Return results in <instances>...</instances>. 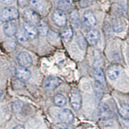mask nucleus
Masks as SVG:
<instances>
[{"mask_svg":"<svg viewBox=\"0 0 129 129\" xmlns=\"http://www.w3.org/2000/svg\"><path fill=\"white\" fill-rule=\"evenodd\" d=\"M17 60L21 66L28 67L32 64V58L30 55L26 52H21L17 56Z\"/></svg>","mask_w":129,"mask_h":129,"instance_id":"nucleus-6","label":"nucleus"},{"mask_svg":"<svg viewBox=\"0 0 129 129\" xmlns=\"http://www.w3.org/2000/svg\"><path fill=\"white\" fill-rule=\"evenodd\" d=\"M17 31H18L17 26L14 22L9 21L4 25V32L5 35L7 36H12L15 34H16Z\"/></svg>","mask_w":129,"mask_h":129,"instance_id":"nucleus-13","label":"nucleus"},{"mask_svg":"<svg viewBox=\"0 0 129 129\" xmlns=\"http://www.w3.org/2000/svg\"><path fill=\"white\" fill-rule=\"evenodd\" d=\"M23 18L26 22L30 23L33 25H38L41 19L39 14L34 10L31 9H26L23 12Z\"/></svg>","mask_w":129,"mask_h":129,"instance_id":"nucleus-3","label":"nucleus"},{"mask_svg":"<svg viewBox=\"0 0 129 129\" xmlns=\"http://www.w3.org/2000/svg\"><path fill=\"white\" fill-rule=\"evenodd\" d=\"M18 3L19 6L21 7H25L28 6L30 3V1L29 0H18Z\"/></svg>","mask_w":129,"mask_h":129,"instance_id":"nucleus-28","label":"nucleus"},{"mask_svg":"<svg viewBox=\"0 0 129 129\" xmlns=\"http://www.w3.org/2000/svg\"><path fill=\"white\" fill-rule=\"evenodd\" d=\"M23 29L28 40H34L38 32L34 25L28 22H25L23 24Z\"/></svg>","mask_w":129,"mask_h":129,"instance_id":"nucleus-8","label":"nucleus"},{"mask_svg":"<svg viewBox=\"0 0 129 129\" xmlns=\"http://www.w3.org/2000/svg\"><path fill=\"white\" fill-rule=\"evenodd\" d=\"M72 36H73V30L71 26H67L62 30L61 37L64 41H70L72 39Z\"/></svg>","mask_w":129,"mask_h":129,"instance_id":"nucleus-19","label":"nucleus"},{"mask_svg":"<svg viewBox=\"0 0 129 129\" xmlns=\"http://www.w3.org/2000/svg\"><path fill=\"white\" fill-rule=\"evenodd\" d=\"M100 114L101 117L103 119H109L112 118L113 113L108 105L102 103L100 107Z\"/></svg>","mask_w":129,"mask_h":129,"instance_id":"nucleus-12","label":"nucleus"},{"mask_svg":"<svg viewBox=\"0 0 129 129\" xmlns=\"http://www.w3.org/2000/svg\"><path fill=\"white\" fill-rule=\"evenodd\" d=\"M84 23L85 25L90 28L94 26L96 24V18L94 12L91 10H87L83 16Z\"/></svg>","mask_w":129,"mask_h":129,"instance_id":"nucleus-9","label":"nucleus"},{"mask_svg":"<svg viewBox=\"0 0 129 129\" xmlns=\"http://www.w3.org/2000/svg\"><path fill=\"white\" fill-rule=\"evenodd\" d=\"M56 129H73L71 126H68L67 124L64 123H59L56 125Z\"/></svg>","mask_w":129,"mask_h":129,"instance_id":"nucleus-27","label":"nucleus"},{"mask_svg":"<svg viewBox=\"0 0 129 129\" xmlns=\"http://www.w3.org/2000/svg\"><path fill=\"white\" fill-rule=\"evenodd\" d=\"M52 20L57 26L61 27L66 25L67 19L63 10L57 9L53 13Z\"/></svg>","mask_w":129,"mask_h":129,"instance_id":"nucleus-4","label":"nucleus"},{"mask_svg":"<svg viewBox=\"0 0 129 129\" xmlns=\"http://www.w3.org/2000/svg\"><path fill=\"white\" fill-rule=\"evenodd\" d=\"M19 13L18 10L14 7H6L1 12L0 19L2 23H7L16 19L18 18Z\"/></svg>","mask_w":129,"mask_h":129,"instance_id":"nucleus-1","label":"nucleus"},{"mask_svg":"<svg viewBox=\"0 0 129 129\" xmlns=\"http://www.w3.org/2000/svg\"><path fill=\"white\" fill-rule=\"evenodd\" d=\"M54 103L57 107H63L66 104L67 100L65 97L62 94H56L54 97Z\"/></svg>","mask_w":129,"mask_h":129,"instance_id":"nucleus-18","label":"nucleus"},{"mask_svg":"<svg viewBox=\"0 0 129 129\" xmlns=\"http://www.w3.org/2000/svg\"><path fill=\"white\" fill-rule=\"evenodd\" d=\"M70 102L72 108L75 110H79L81 107V96L79 91L76 88H74L71 90L70 95Z\"/></svg>","mask_w":129,"mask_h":129,"instance_id":"nucleus-2","label":"nucleus"},{"mask_svg":"<svg viewBox=\"0 0 129 129\" xmlns=\"http://www.w3.org/2000/svg\"><path fill=\"white\" fill-rule=\"evenodd\" d=\"M93 75H94V78H95V80L99 83L103 84L105 83V74L103 73V71L100 68H96L94 69V72H93Z\"/></svg>","mask_w":129,"mask_h":129,"instance_id":"nucleus-16","label":"nucleus"},{"mask_svg":"<svg viewBox=\"0 0 129 129\" xmlns=\"http://www.w3.org/2000/svg\"><path fill=\"white\" fill-rule=\"evenodd\" d=\"M119 114L124 119H129V105L123 103L119 108Z\"/></svg>","mask_w":129,"mask_h":129,"instance_id":"nucleus-17","label":"nucleus"},{"mask_svg":"<svg viewBox=\"0 0 129 129\" xmlns=\"http://www.w3.org/2000/svg\"><path fill=\"white\" fill-rule=\"evenodd\" d=\"M30 4L36 10L41 11L44 9L45 5L42 0H29Z\"/></svg>","mask_w":129,"mask_h":129,"instance_id":"nucleus-21","label":"nucleus"},{"mask_svg":"<svg viewBox=\"0 0 129 129\" xmlns=\"http://www.w3.org/2000/svg\"><path fill=\"white\" fill-rule=\"evenodd\" d=\"M23 107V103L21 101H15L12 104V109L15 112H19Z\"/></svg>","mask_w":129,"mask_h":129,"instance_id":"nucleus-25","label":"nucleus"},{"mask_svg":"<svg viewBox=\"0 0 129 129\" xmlns=\"http://www.w3.org/2000/svg\"><path fill=\"white\" fill-rule=\"evenodd\" d=\"M13 129H25V127L22 125H18L16 126H15Z\"/></svg>","mask_w":129,"mask_h":129,"instance_id":"nucleus-30","label":"nucleus"},{"mask_svg":"<svg viewBox=\"0 0 129 129\" xmlns=\"http://www.w3.org/2000/svg\"><path fill=\"white\" fill-rule=\"evenodd\" d=\"M54 2L57 9L63 11L69 10L72 7V3L71 0H55Z\"/></svg>","mask_w":129,"mask_h":129,"instance_id":"nucleus-14","label":"nucleus"},{"mask_svg":"<svg viewBox=\"0 0 129 129\" xmlns=\"http://www.w3.org/2000/svg\"><path fill=\"white\" fill-rule=\"evenodd\" d=\"M16 34V37H17V39L19 41H21V42H25L27 40V39H28L23 28V29H21H21H18Z\"/></svg>","mask_w":129,"mask_h":129,"instance_id":"nucleus-23","label":"nucleus"},{"mask_svg":"<svg viewBox=\"0 0 129 129\" xmlns=\"http://www.w3.org/2000/svg\"><path fill=\"white\" fill-rule=\"evenodd\" d=\"M124 22L116 19L113 22V30L116 32H121L124 30Z\"/></svg>","mask_w":129,"mask_h":129,"instance_id":"nucleus-22","label":"nucleus"},{"mask_svg":"<svg viewBox=\"0 0 129 129\" xmlns=\"http://www.w3.org/2000/svg\"><path fill=\"white\" fill-rule=\"evenodd\" d=\"M58 117L61 121L64 123H72L74 119V114L69 109H64L59 112L58 114Z\"/></svg>","mask_w":129,"mask_h":129,"instance_id":"nucleus-10","label":"nucleus"},{"mask_svg":"<svg viewBox=\"0 0 129 129\" xmlns=\"http://www.w3.org/2000/svg\"><path fill=\"white\" fill-rule=\"evenodd\" d=\"M62 83V80L58 77L49 76L46 78L43 83V86L48 90H53L58 87Z\"/></svg>","mask_w":129,"mask_h":129,"instance_id":"nucleus-5","label":"nucleus"},{"mask_svg":"<svg viewBox=\"0 0 129 129\" xmlns=\"http://www.w3.org/2000/svg\"><path fill=\"white\" fill-rule=\"evenodd\" d=\"M100 38V32L96 29H92L87 33V41L90 45H95L97 44V43L98 42Z\"/></svg>","mask_w":129,"mask_h":129,"instance_id":"nucleus-11","label":"nucleus"},{"mask_svg":"<svg viewBox=\"0 0 129 129\" xmlns=\"http://www.w3.org/2000/svg\"><path fill=\"white\" fill-rule=\"evenodd\" d=\"M120 71L119 67L116 65H111L109 67L107 71V75L109 79L111 80H115L119 76Z\"/></svg>","mask_w":129,"mask_h":129,"instance_id":"nucleus-15","label":"nucleus"},{"mask_svg":"<svg viewBox=\"0 0 129 129\" xmlns=\"http://www.w3.org/2000/svg\"><path fill=\"white\" fill-rule=\"evenodd\" d=\"M16 77L22 81H26L30 78L31 72L26 67L20 66L16 70Z\"/></svg>","mask_w":129,"mask_h":129,"instance_id":"nucleus-7","label":"nucleus"},{"mask_svg":"<svg viewBox=\"0 0 129 129\" xmlns=\"http://www.w3.org/2000/svg\"><path fill=\"white\" fill-rule=\"evenodd\" d=\"M77 41L78 43V45L80 47V48L83 50L85 49L86 48V47H87V43L85 42V40H84L83 37H82L81 36H79L77 38Z\"/></svg>","mask_w":129,"mask_h":129,"instance_id":"nucleus-26","label":"nucleus"},{"mask_svg":"<svg viewBox=\"0 0 129 129\" xmlns=\"http://www.w3.org/2000/svg\"><path fill=\"white\" fill-rule=\"evenodd\" d=\"M15 0H1L2 4L3 5H9L13 3Z\"/></svg>","mask_w":129,"mask_h":129,"instance_id":"nucleus-29","label":"nucleus"},{"mask_svg":"<svg viewBox=\"0 0 129 129\" xmlns=\"http://www.w3.org/2000/svg\"><path fill=\"white\" fill-rule=\"evenodd\" d=\"M71 21L76 26H79V25H80L79 16L78 12L76 11L73 12V13L71 15Z\"/></svg>","mask_w":129,"mask_h":129,"instance_id":"nucleus-24","label":"nucleus"},{"mask_svg":"<svg viewBox=\"0 0 129 129\" xmlns=\"http://www.w3.org/2000/svg\"><path fill=\"white\" fill-rule=\"evenodd\" d=\"M37 28H38V31L39 34L41 36H45L48 33V26H47V25L45 23L42 21H40L39 23L37 25Z\"/></svg>","mask_w":129,"mask_h":129,"instance_id":"nucleus-20","label":"nucleus"}]
</instances>
